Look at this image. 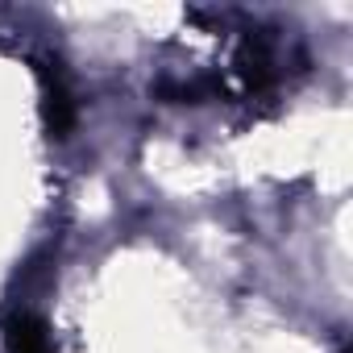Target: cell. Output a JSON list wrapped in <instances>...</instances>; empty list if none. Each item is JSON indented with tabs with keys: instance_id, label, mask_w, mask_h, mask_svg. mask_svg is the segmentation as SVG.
Returning a JSON list of instances; mask_svg holds the SVG:
<instances>
[{
	"instance_id": "obj_1",
	"label": "cell",
	"mask_w": 353,
	"mask_h": 353,
	"mask_svg": "<svg viewBox=\"0 0 353 353\" xmlns=\"http://www.w3.org/2000/svg\"><path fill=\"white\" fill-rule=\"evenodd\" d=\"M34 71H38V88H42V121H46L50 137H67L75 129V96H71L67 71L54 54H38Z\"/></svg>"
},
{
	"instance_id": "obj_2",
	"label": "cell",
	"mask_w": 353,
	"mask_h": 353,
	"mask_svg": "<svg viewBox=\"0 0 353 353\" xmlns=\"http://www.w3.org/2000/svg\"><path fill=\"white\" fill-rule=\"evenodd\" d=\"M5 353H54L50 328L34 312H17L5 324Z\"/></svg>"
}]
</instances>
